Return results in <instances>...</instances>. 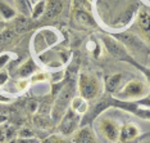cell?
Instances as JSON below:
<instances>
[{
	"mask_svg": "<svg viewBox=\"0 0 150 143\" xmlns=\"http://www.w3.org/2000/svg\"><path fill=\"white\" fill-rule=\"evenodd\" d=\"M141 139V132L134 122H127L119 129L118 143H139Z\"/></svg>",
	"mask_w": 150,
	"mask_h": 143,
	"instance_id": "cell-6",
	"label": "cell"
},
{
	"mask_svg": "<svg viewBox=\"0 0 150 143\" xmlns=\"http://www.w3.org/2000/svg\"><path fill=\"white\" fill-rule=\"evenodd\" d=\"M135 116H137L140 119H145V120H150V108L139 107V110L135 112Z\"/></svg>",
	"mask_w": 150,
	"mask_h": 143,
	"instance_id": "cell-22",
	"label": "cell"
},
{
	"mask_svg": "<svg viewBox=\"0 0 150 143\" xmlns=\"http://www.w3.org/2000/svg\"><path fill=\"white\" fill-rule=\"evenodd\" d=\"M35 124L40 128H50L52 127V120H50L47 116H44V115H39V116L35 117Z\"/></svg>",
	"mask_w": 150,
	"mask_h": 143,
	"instance_id": "cell-20",
	"label": "cell"
},
{
	"mask_svg": "<svg viewBox=\"0 0 150 143\" xmlns=\"http://www.w3.org/2000/svg\"><path fill=\"white\" fill-rule=\"evenodd\" d=\"M81 119L82 116L74 112L72 108H68L64 112L58 125V130H59V135L63 137H68V135H73L81 127Z\"/></svg>",
	"mask_w": 150,
	"mask_h": 143,
	"instance_id": "cell-5",
	"label": "cell"
},
{
	"mask_svg": "<svg viewBox=\"0 0 150 143\" xmlns=\"http://www.w3.org/2000/svg\"><path fill=\"white\" fill-rule=\"evenodd\" d=\"M100 89L101 85L96 76L88 72L80 74V76H78V93H80V97H82L87 102L93 101L99 95Z\"/></svg>",
	"mask_w": 150,
	"mask_h": 143,
	"instance_id": "cell-4",
	"label": "cell"
},
{
	"mask_svg": "<svg viewBox=\"0 0 150 143\" xmlns=\"http://www.w3.org/2000/svg\"><path fill=\"white\" fill-rule=\"evenodd\" d=\"M28 87H30V81L26 79H21L16 81V89L18 92H25Z\"/></svg>",
	"mask_w": 150,
	"mask_h": 143,
	"instance_id": "cell-23",
	"label": "cell"
},
{
	"mask_svg": "<svg viewBox=\"0 0 150 143\" xmlns=\"http://www.w3.org/2000/svg\"><path fill=\"white\" fill-rule=\"evenodd\" d=\"M73 88L74 85L72 81H67L63 85V88L59 90V93L55 95V102H54V106L52 110V117L54 121H59L62 116L64 115L68 108H69L71 101L73 98Z\"/></svg>",
	"mask_w": 150,
	"mask_h": 143,
	"instance_id": "cell-3",
	"label": "cell"
},
{
	"mask_svg": "<svg viewBox=\"0 0 150 143\" xmlns=\"http://www.w3.org/2000/svg\"><path fill=\"white\" fill-rule=\"evenodd\" d=\"M44 13H45V0H40L31 9V17L33 19H37L41 16H44Z\"/></svg>",
	"mask_w": 150,
	"mask_h": 143,
	"instance_id": "cell-17",
	"label": "cell"
},
{
	"mask_svg": "<svg viewBox=\"0 0 150 143\" xmlns=\"http://www.w3.org/2000/svg\"><path fill=\"white\" fill-rule=\"evenodd\" d=\"M72 141L73 143H96V135L90 125H85L74 133Z\"/></svg>",
	"mask_w": 150,
	"mask_h": 143,
	"instance_id": "cell-8",
	"label": "cell"
},
{
	"mask_svg": "<svg viewBox=\"0 0 150 143\" xmlns=\"http://www.w3.org/2000/svg\"><path fill=\"white\" fill-rule=\"evenodd\" d=\"M18 135H19V138H23V139H31V138H33V133L30 130V129H27V128L21 129L19 133H18Z\"/></svg>",
	"mask_w": 150,
	"mask_h": 143,
	"instance_id": "cell-24",
	"label": "cell"
},
{
	"mask_svg": "<svg viewBox=\"0 0 150 143\" xmlns=\"http://www.w3.org/2000/svg\"><path fill=\"white\" fill-rule=\"evenodd\" d=\"M99 129L103 137L110 143H118V135H119V129L118 124L114 120L110 119H101L99 121Z\"/></svg>",
	"mask_w": 150,
	"mask_h": 143,
	"instance_id": "cell-7",
	"label": "cell"
},
{
	"mask_svg": "<svg viewBox=\"0 0 150 143\" xmlns=\"http://www.w3.org/2000/svg\"><path fill=\"white\" fill-rule=\"evenodd\" d=\"M69 107L72 108L74 112H77L78 115H85L86 112H88V102L86 99H83L82 97L77 95V97H73L72 101H71Z\"/></svg>",
	"mask_w": 150,
	"mask_h": 143,
	"instance_id": "cell-13",
	"label": "cell"
},
{
	"mask_svg": "<svg viewBox=\"0 0 150 143\" xmlns=\"http://www.w3.org/2000/svg\"><path fill=\"white\" fill-rule=\"evenodd\" d=\"M16 143H39V141L35 138H31V139H23V138H18L16 139Z\"/></svg>",
	"mask_w": 150,
	"mask_h": 143,
	"instance_id": "cell-28",
	"label": "cell"
},
{
	"mask_svg": "<svg viewBox=\"0 0 150 143\" xmlns=\"http://www.w3.org/2000/svg\"><path fill=\"white\" fill-rule=\"evenodd\" d=\"M36 72H37V66H36L35 61H33L32 58H28L18 69V76L21 77V79L30 77V76H32V75L36 74Z\"/></svg>",
	"mask_w": 150,
	"mask_h": 143,
	"instance_id": "cell-12",
	"label": "cell"
},
{
	"mask_svg": "<svg viewBox=\"0 0 150 143\" xmlns=\"http://www.w3.org/2000/svg\"><path fill=\"white\" fill-rule=\"evenodd\" d=\"M14 4L21 14L23 16L31 14V3H30V0H14Z\"/></svg>",
	"mask_w": 150,
	"mask_h": 143,
	"instance_id": "cell-16",
	"label": "cell"
},
{
	"mask_svg": "<svg viewBox=\"0 0 150 143\" xmlns=\"http://www.w3.org/2000/svg\"><path fill=\"white\" fill-rule=\"evenodd\" d=\"M74 19L83 26H95V19L90 12L86 11H74Z\"/></svg>",
	"mask_w": 150,
	"mask_h": 143,
	"instance_id": "cell-14",
	"label": "cell"
},
{
	"mask_svg": "<svg viewBox=\"0 0 150 143\" xmlns=\"http://www.w3.org/2000/svg\"><path fill=\"white\" fill-rule=\"evenodd\" d=\"M149 92H150V87L146 81L135 79L128 81L113 97L121 101H139L148 97Z\"/></svg>",
	"mask_w": 150,
	"mask_h": 143,
	"instance_id": "cell-2",
	"label": "cell"
},
{
	"mask_svg": "<svg viewBox=\"0 0 150 143\" xmlns=\"http://www.w3.org/2000/svg\"><path fill=\"white\" fill-rule=\"evenodd\" d=\"M37 1H40V0H30V3H33V4H36Z\"/></svg>",
	"mask_w": 150,
	"mask_h": 143,
	"instance_id": "cell-31",
	"label": "cell"
},
{
	"mask_svg": "<svg viewBox=\"0 0 150 143\" xmlns=\"http://www.w3.org/2000/svg\"><path fill=\"white\" fill-rule=\"evenodd\" d=\"M6 120H8V117H6L5 115H0V125H3Z\"/></svg>",
	"mask_w": 150,
	"mask_h": 143,
	"instance_id": "cell-29",
	"label": "cell"
},
{
	"mask_svg": "<svg viewBox=\"0 0 150 143\" xmlns=\"http://www.w3.org/2000/svg\"><path fill=\"white\" fill-rule=\"evenodd\" d=\"M101 40H103L108 53L110 54L112 57L117 58L118 61H123V62H127L129 64H132L134 67H136V69L140 70L142 74L145 75L146 80L150 83V69L145 67L144 64H140V63L136 62V61L134 59V57H132V54L127 52V49H126L125 45H122L121 43H118L115 39H113L112 36H108V35H103L101 36Z\"/></svg>",
	"mask_w": 150,
	"mask_h": 143,
	"instance_id": "cell-1",
	"label": "cell"
},
{
	"mask_svg": "<svg viewBox=\"0 0 150 143\" xmlns=\"http://www.w3.org/2000/svg\"><path fill=\"white\" fill-rule=\"evenodd\" d=\"M39 143H64V139L60 137L59 134H52V135H49V137L44 138L42 141Z\"/></svg>",
	"mask_w": 150,
	"mask_h": 143,
	"instance_id": "cell-21",
	"label": "cell"
},
{
	"mask_svg": "<svg viewBox=\"0 0 150 143\" xmlns=\"http://www.w3.org/2000/svg\"><path fill=\"white\" fill-rule=\"evenodd\" d=\"M6 142V134H5V128L3 125H0V143Z\"/></svg>",
	"mask_w": 150,
	"mask_h": 143,
	"instance_id": "cell-27",
	"label": "cell"
},
{
	"mask_svg": "<svg viewBox=\"0 0 150 143\" xmlns=\"http://www.w3.org/2000/svg\"><path fill=\"white\" fill-rule=\"evenodd\" d=\"M17 14V11L13 6H11L9 4H6L5 1H1L0 0V16L4 21H9V19H13Z\"/></svg>",
	"mask_w": 150,
	"mask_h": 143,
	"instance_id": "cell-15",
	"label": "cell"
},
{
	"mask_svg": "<svg viewBox=\"0 0 150 143\" xmlns=\"http://www.w3.org/2000/svg\"><path fill=\"white\" fill-rule=\"evenodd\" d=\"M9 80V72L6 70H0V87H4Z\"/></svg>",
	"mask_w": 150,
	"mask_h": 143,
	"instance_id": "cell-26",
	"label": "cell"
},
{
	"mask_svg": "<svg viewBox=\"0 0 150 143\" xmlns=\"http://www.w3.org/2000/svg\"><path fill=\"white\" fill-rule=\"evenodd\" d=\"M3 27H4V22H3V21H0V30H1Z\"/></svg>",
	"mask_w": 150,
	"mask_h": 143,
	"instance_id": "cell-30",
	"label": "cell"
},
{
	"mask_svg": "<svg viewBox=\"0 0 150 143\" xmlns=\"http://www.w3.org/2000/svg\"><path fill=\"white\" fill-rule=\"evenodd\" d=\"M9 61H11V54L9 53H1L0 54V70L4 69Z\"/></svg>",
	"mask_w": 150,
	"mask_h": 143,
	"instance_id": "cell-25",
	"label": "cell"
},
{
	"mask_svg": "<svg viewBox=\"0 0 150 143\" xmlns=\"http://www.w3.org/2000/svg\"><path fill=\"white\" fill-rule=\"evenodd\" d=\"M50 80V74L49 72H42V71H37L33 74L30 80V84H36V83H42V81Z\"/></svg>",
	"mask_w": 150,
	"mask_h": 143,
	"instance_id": "cell-18",
	"label": "cell"
},
{
	"mask_svg": "<svg viewBox=\"0 0 150 143\" xmlns=\"http://www.w3.org/2000/svg\"><path fill=\"white\" fill-rule=\"evenodd\" d=\"M123 75L122 74H114L109 75L105 77V92L110 95H114L119 90V85L122 83Z\"/></svg>",
	"mask_w": 150,
	"mask_h": 143,
	"instance_id": "cell-11",
	"label": "cell"
},
{
	"mask_svg": "<svg viewBox=\"0 0 150 143\" xmlns=\"http://www.w3.org/2000/svg\"><path fill=\"white\" fill-rule=\"evenodd\" d=\"M73 9L74 11H86L91 13V4L88 0H73Z\"/></svg>",
	"mask_w": 150,
	"mask_h": 143,
	"instance_id": "cell-19",
	"label": "cell"
},
{
	"mask_svg": "<svg viewBox=\"0 0 150 143\" xmlns=\"http://www.w3.org/2000/svg\"><path fill=\"white\" fill-rule=\"evenodd\" d=\"M137 27L144 37L145 43L150 45V13L146 11H140L137 16Z\"/></svg>",
	"mask_w": 150,
	"mask_h": 143,
	"instance_id": "cell-9",
	"label": "cell"
},
{
	"mask_svg": "<svg viewBox=\"0 0 150 143\" xmlns=\"http://www.w3.org/2000/svg\"><path fill=\"white\" fill-rule=\"evenodd\" d=\"M64 0H45V18H54L63 11Z\"/></svg>",
	"mask_w": 150,
	"mask_h": 143,
	"instance_id": "cell-10",
	"label": "cell"
}]
</instances>
